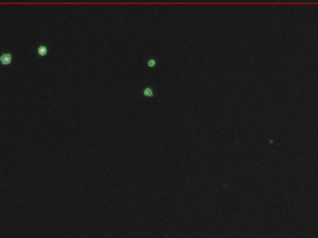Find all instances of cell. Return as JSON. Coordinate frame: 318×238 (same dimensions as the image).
I'll return each mask as SVG.
<instances>
[{"instance_id":"cell-2","label":"cell","mask_w":318,"mask_h":238,"mask_svg":"<svg viewBox=\"0 0 318 238\" xmlns=\"http://www.w3.org/2000/svg\"><path fill=\"white\" fill-rule=\"evenodd\" d=\"M34 53L38 58H44L49 53V47L46 42H39L34 47Z\"/></svg>"},{"instance_id":"cell-3","label":"cell","mask_w":318,"mask_h":238,"mask_svg":"<svg viewBox=\"0 0 318 238\" xmlns=\"http://www.w3.org/2000/svg\"><path fill=\"white\" fill-rule=\"evenodd\" d=\"M154 94H156V91H154V89L152 86H146L143 87L142 95L146 97V98H153Z\"/></svg>"},{"instance_id":"cell-1","label":"cell","mask_w":318,"mask_h":238,"mask_svg":"<svg viewBox=\"0 0 318 238\" xmlns=\"http://www.w3.org/2000/svg\"><path fill=\"white\" fill-rule=\"evenodd\" d=\"M15 61V54L12 48L0 50V67L11 68Z\"/></svg>"},{"instance_id":"cell-4","label":"cell","mask_w":318,"mask_h":238,"mask_svg":"<svg viewBox=\"0 0 318 238\" xmlns=\"http://www.w3.org/2000/svg\"><path fill=\"white\" fill-rule=\"evenodd\" d=\"M147 65H148L149 67H154V66H156V60H154V59H150V60H148Z\"/></svg>"}]
</instances>
